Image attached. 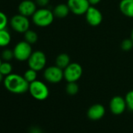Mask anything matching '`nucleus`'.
I'll list each match as a JSON object with an SVG mask.
<instances>
[{
	"mask_svg": "<svg viewBox=\"0 0 133 133\" xmlns=\"http://www.w3.org/2000/svg\"><path fill=\"white\" fill-rule=\"evenodd\" d=\"M5 88L14 94H23L28 91L29 82L26 81L23 75L18 74H10L3 79Z\"/></svg>",
	"mask_w": 133,
	"mask_h": 133,
	"instance_id": "1",
	"label": "nucleus"
},
{
	"mask_svg": "<svg viewBox=\"0 0 133 133\" xmlns=\"http://www.w3.org/2000/svg\"><path fill=\"white\" fill-rule=\"evenodd\" d=\"M54 14L50 10L42 7L35 11L32 16L33 23L40 28H45L52 24L54 21Z\"/></svg>",
	"mask_w": 133,
	"mask_h": 133,
	"instance_id": "2",
	"label": "nucleus"
},
{
	"mask_svg": "<svg viewBox=\"0 0 133 133\" xmlns=\"http://www.w3.org/2000/svg\"><path fill=\"white\" fill-rule=\"evenodd\" d=\"M28 92L34 99L39 101L46 99L49 95L48 86L39 80H35L29 84Z\"/></svg>",
	"mask_w": 133,
	"mask_h": 133,
	"instance_id": "3",
	"label": "nucleus"
},
{
	"mask_svg": "<svg viewBox=\"0 0 133 133\" xmlns=\"http://www.w3.org/2000/svg\"><path fill=\"white\" fill-rule=\"evenodd\" d=\"M83 74V68L78 63H71L63 69V77L68 82H78Z\"/></svg>",
	"mask_w": 133,
	"mask_h": 133,
	"instance_id": "4",
	"label": "nucleus"
},
{
	"mask_svg": "<svg viewBox=\"0 0 133 133\" xmlns=\"http://www.w3.org/2000/svg\"><path fill=\"white\" fill-rule=\"evenodd\" d=\"M46 62L47 59L45 54L40 50L33 52L28 59L29 68H31L36 71H40L43 70L46 65Z\"/></svg>",
	"mask_w": 133,
	"mask_h": 133,
	"instance_id": "5",
	"label": "nucleus"
},
{
	"mask_svg": "<svg viewBox=\"0 0 133 133\" xmlns=\"http://www.w3.org/2000/svg\"><path fill=\"white\" fill-rule=\"evenodd\" d=\"M32 52L31 45L25 40L19 42L14 48V58L18 61H28Z\"/></svg>",
	"mask_w": 133,
	"mask_h": 133,
	"instance_id": "6",
	"label": "nucleus"
},
{
	"mask_svg": "<svg viewBox=\"0 0 133 133\" xmlns=\"http://www.w3.org/2000/svg\"><path fill=\"white\" fill-rule=\"evenodd\" d=\"M43 76L46 82L52 84H56L60 82L63 78H64L63 70L56 65L50 66L45 69Z\"/></svg>",
	"mask_w": 133,
	"mask_h": 133,
	"instance_id": "7",
	"label": "nucleus"
},
{
	"mask_svg": "<svg viewBox=\"0 0 133 133\" xmlns=\"http://www.w3.org/2000/svg\"><path fill=\"white\" fill-rule=\"evenodd\" d=\"M10 26L14 31L21 34H24L28 30H29L30 21L28 17L18 14L11 18Z\"/></svg>",
	"mask_w": 133,
	"mask_h": 133,
	"instance_id": "8",
	"label": "nucleus"
},
{
	"mask_svg": "<svg viewBox=\"0 0 133 133\" xmlns=\"http://www.w3.org/2000/svg\"><path fill=\"white\" fill-rule=\"evenodd\" d=\"M68 4L70 11L78 16L84 15L91 6L89 0H68Z\"/></svg>",
	"mask_w": 133,
	"mask_h": 133,
	"instance_id": "9",
	"label": "nucleus"
},
{
	"mask_svg": "<svg viewBox=\"0 0 133 133\" xmlns=\"http://www.w3.org/2000/svg\"><path fill=\"white\" fill-rule=\"evenodd\" d=\"M85 20L87 23L92 26L96 27L99 26L103 21V14L99 10L93 6H91L87 12L85 13Z\"/></svg>",
	"mask_w": 133,
	"mask_h": 133,
	"instance_id": "10",
	"label": "nucleus"
},
{
	"mask_svg": "<svg viewBox=\"0 0 133 133\" xmlns=\"http://www.w3.org/2000/svg\"><path fill=\"white\" fill-rule=\"evenodd\" d=\"M126 107H127V104H126L125 99L120 96H114L110 101V112L115 115H120L123 114Z\"/></svg>",
	"mask_w": 133,
	"mask_h": 133,
	"instance_id": "11",
	"label": "nucleus"
},
{
	"mask_svg": "<svg viewBox=\"0 0 133 133\" xmlns=\"http://www.w3.org/2000/svg\"><path fill=\"white\" fill-rule=\"evenodd\" d=\"M37 10V5L32 0H24L18 6V12L25 17H32Z\"/></svg>",
	"mask_w": 133,
	"mask_h": 133,
	"instance_id": "12",
	"label": "nucleus"
},
{
	"mask_svg": "<svg viewBox=\"0 0 133 133\" xmlns=\"http://www.w3.org/2000/svg\"><path fill=\"white\" fill-rule=\"evenodd\" d=\"M105 113H106V110L103 105L99 103H96L92 105L89 108L87 111V116L92 121H98L103 117Z\"/></svg>",
	"mask_w": 133,
	"mask_h": 133,
	"instance_id": "13",
	"label": "nucleus"
},
{
	"mask_svg": "<svg viewBox=\"0 0 133 133\" xmlns=\"http://www.w3.org/2000/svg\"><path fill=\"white\" fill-rule=\"evenodd\" d=\"M119 8L123 15L128 17H133V0H121Z\"/></svg>",
	"mask_w": 133,
	"mask_h": 133,
	"instance_id": "14",
	"label": "nucleus"
},
{
	"mask_svg": "<svg viewBox=\"0 0 133 133\" xmlns=\"http://www.w3.org/2000/svg\"><path fill=\"white\" fill-rule=\"evenodd\" d=\"M52 12L56 17L64 18L69 14V13L71 11H70V9H69L68 4L61 3V4H58L57 6H56Z\"/></svg>",
	"mask_w": 133,
	"mask_h": 133,
	"instance_id": "15",
	"label": "nucleus"
},
{
	"mask_svg": "<svg viewBox=\"0 0 133 133\" xmlns=\"http://www.w3.org/2000/svg\"><path fill=\"white\" fill-rule=\"evenodd\" d=\"M71 63V58L66 53H60L56 58V65L61 69H64Z\"/></svg>",
	"mask_w": 133,
	"mask_h": 133,
	"instance_id": "16",
	"label": "nucleus"
},
{
	"mask_svg": "<svg viewBox=\"0 0 133 133\" xmlns=\"http://www.w3.org/2000/svg\"><path fill=\"white\" fill-rule=\"evenodd\" d=\"M11 42V35L10 33L5 29L0 30V47H6Z\"/></svg>",
	"mask_w": 133,
	"mask_h": 133,
	"instance_id": "17",
	"label": "nucleus"
},
{
	"mask_svg": "<svg viewBox=\"0 0 133 133\" xmlns=\"http://www.w3.org/2000/svg\"><path fill=\"white\" fill-rule=\"evenodd\" d=\"M24 35V40H25L27 42L30 43L31 45L35 43V42L38 41V35H37V33H36L35 31H33V30H30V29H29V30H28Z\"/></svg>",
	"mask_w": 133,
	"mask_h": 133,
	"instance_id": "18",
	"label": "nucleus"
},
{
	"mask_svg": "<svg viewBox=\"0 0 133 133\" xmlns=\"http://www.w3.org/2000/svg\"><path fill=\"white\" fill-rule=\"evenodd\" d=\"M12 71H13V66L10 62L8 61L2 62L1 65H0V72H1V74L4 77L12 74Z\"/></svg>",
	"mask_w": 133,
	"mask_h": 133,
	"instance_id": "19",
	"label": "nucleus"
},
{
	"mask_svg": "<svg viewBox=\"0 0 133 133\" xmlns=\"http://www.w3.org/2000/svg\"><path fill=\"white\" fill-rule=\"evenodd\" d=\"M79 91L78 85L76 83V82H68V85L66 86V92L70 96H75L76 95Z\"/></svg>",
	"mask_w": 133,
	"mask_h": 133,
	"instance_id": "20",
	"label": "nucleus"
},
{
	"mask_svg": "<svg viewBox=\"0 0 133 133\" xmlns=\"http://www.w3.org/2000/svg\"><path fill=\"white\" fill-rule=\"evenodd\" d=\"M37 72L38 71L31 69V68H29L24 72L23 76L28 82L31 83V82L37 80Z\"/></svg>",
	"mask_w": 133,
	"mask_h": 133,
	"instance_id": "21",
	"label": "nucleus"
},
{
	"mask_svg": "<svg viewBox=\"0 0 133 133\" xmlns=\"http://www.w3.org/2000/svg\"><path fill=\"white\" fill-rule=\"evenodd\" d=\"M1 57L2 59L4 61H8L10 62L14 58V49H5L2 53H1Z\"/></svg>",
	"mask_w": 133,
	"mask_h": 133,
	"instance_id": "22",
	"label": "nucleus"
},
{
	"mask_svg": "<svg viewBox=\"0 0 133 133\" xmlns=\"http://www.w3.org/2000/svg\"><path fill=\"white\" fill-rule=\"evenodd\" d=\"M121 48L123 51L128 52L133 48V41L130 38L124 39L121 44Z\"/></svg>",
	"mask_w": 133,
	"mask_h": 133,
	"instance_id": "23",
	"label": "nucleus"
},
{
	"mask_svg": "<svg viewBox=\"0 0 133 133\" xmlns=\"http://www.w3.org/2000/svg\"><path fill=\"white\" fill-rule=\"evenodd\" d=\"M124 99H125V101H126L127 107L130 110L133 111V90L129 91L126 94Z\"/></svg>",
	"mask_w": 133,
	"mask_h": 133,
	"instance_id": "24",
	"label": "nucleus"
},
{
	"mask_svg": "<svg viewBox=\"0 0 133 133\" xmlns=\"http://www.w3.org/2000/svg\"><path fill=\"white\" fill-rule=\"evenodd\" d=\"M8 24V17L2 11H0V30L6 28Z\"/></svg>",
	"mask_w": 133,
	"mask_h": 133,
	"instance_id": "25",
	"label": "nucleus"
},
{
	"mask_svg": "<svg viewBox=\"0 0 133 133\" xmlns=\"http://www.w3.org/2000/svg\"><path fill=\"white\" fill-rule=\"evenodd\" d=\"M49 3V0H35V3L37 6L42 7H45Z\"/></svg>",
	"mask_w": 133,
	"mask_h": 133,
	"instance_id": "26",
	"label": "nucleus"
},
{
	"mask_svg": "<svg viewBox=\"0 0 133 133\" xmlns=\"http://www.w3.org/2000/svg\"><path fill=\"white\" fill-rule=\"evenodd\" d=\"M89 2L90 5H92V6H96V5L99 4V3L101 2V0H89Z\"/></svg>",
	"mask_w": 133,
	"mask_h": 133,
	"instance_id": "27",
	"label": "nucleus"
},
{
	"mask_svg": "<svg viewBox=\"0 0 133 133\" xmlns=\"http://www.w3.org/2000/svg\"><path fill=\"white\" fill-rule=\"evenodd\" d=\"M3 78H4V76L1 74V72H0V83H1L2 82H3Z\"/></svg>",
	"mask_w": 133,
	"mask_h": 133,
	"instance_id": "28",
	"label": "nucleus"
},
{
	"mask_svg": "<svg viewBox=\"0 0 133 133\" xmlns=\"http://www.w3.org/2000/svg\"><path fill=\"white\" fill-rule=\"evenodd\" d=\"M131 39L133 41V28L131 30Z\"/></svg>",
	"mask_w": 133,
	"mask_h": 133,
	"instance_id": "29",
	"label": "nucleus"
},
{
	"mask_svg": "<svg viewBox=\"0 0 133 133\" xmlns=\"http://www.w3.org/2000/svg\"><path fill=\"white\" fill-rule=\"evenodd\" d=\"M2 62H3V61H2V59H1V58H0V65H1Z\"/></svg>",
	"mask_w": 133,
	"mask_h": 133,
	"instance_id": "30",
	"label": "nucleus"
}]
</instances>
